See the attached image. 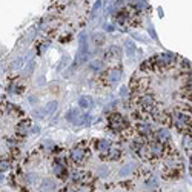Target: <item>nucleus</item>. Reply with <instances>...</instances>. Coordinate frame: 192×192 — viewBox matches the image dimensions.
Here are the masks:
<instances>
[{"mask_svg":"<svg viewBox=\"0 0 192 192\" xmlns=\"http://www.w3.org/2000/svg\"><path fill=\"white\" fill-rule=\"evenodd\" d=\"M86 38H88L86 33H82V34L78 35V53H77V58H75V62L78 65L85 63L88 60V55H89V48H88Z\"/></svg>","mask_w":192,"mask_h":192,"instance_id":"obj_1","label":"nucleus"},{"mask_svg":"<svg viewBox=\"0 0 192 192\" xmlns=\"http://www.w3.org/2000/svg\"><path fill=\"white\" fill-rule=\"evenodd\" d=\"M175 58L177 57L172 53H164L161 55H158V57H155V62L160 66H172L175 63Z\"/></svg>","mask_w":192,"mask_h":192,"instance_id":"obj_2","label":"nucleus"},{"mask_svg":"<svg viewBox=\"0 0 192 192\" xmlns=\"http://www.w3.org/2000/svg\"><path fill=\"white\" fill-rule=\"evenodd\" d=\"M188 122H189V115H188V114H184V112H177V114L174 115V123H175V126H177L178 129L186 128Z\"/></svg>","mask_w":192,"mask_h":192,"instance_id":"obj_3","label":"nucleus"},{"mask_svg":"<svg viewBox=\"0 0 192 192\" xmlns=\"http://www.w3.org/2000/svg\"><path fill=\"white\" fill-rule=\"evenodd\" d=\"M85 157V151L80 148V146H75L72 151H71V158L75 161V163H80L82 160Z\"/></svg>","mask_w":192,"mask_h":192,"instance_id":"obj_4","label":"nucleus"},{"mask_svg":"<svg viewBox=\"0 0 192 192\" xmlns=\"http://www.w3.org/2000/svg\"><path fill=\"white\" fill-rule=\"evenodd\" d=\"M38 188H40V191L42 192H51V191H54L55 184H54V181L51 180V178H43Z\"/></svg>","mask_w":192,"mask_h":192,"instance_id":"obj_5","label":"nucleus"},{"mask_svg":"<svg viewBox=\"0 0 192 192\" xmlns=\"http://www.w3.org/2000/svg\"><path fill=\"white\" fill-rule=\"evenodd\" d=\"M106 80L109 82V83H117L119 80H120V71L117 69H109L106 72Z\"/></svg>","mask_w":192,"mask_h":192,"instance_id":"obj_6","label":"nucleus"},{"mask_svg":"<svg viewBox=\"0 0 192 192\" xmlns=\"http://www.w3.org/2000/svg\"><path fill=\"white\" fill-rule=\"evenodd\" d=\"M124 126H126V123H124V120H123L120 115H114L111 119V128L112 129H122Z\"/></svg>","mask_w":192,"mask_h":192,"instance_id":"obj_7","label":"nucleus"},{"mask_svg":"<svg viewBox=\"0 0 192 192\" xmlns=\"http://www.w3.org/2000/svg\"><path fill=\"white\" fill-rule=\"evenodd\" d=\"M97 149L100 154H106L108 151H111V143L108 140H99L97 141Z\"/></svg>","mask_w":192,"mask_h":192,"instance_id":"obj_8","label":"nucleus"},{"mask_svg":"<svg viewBox=\"0 0 192 192\" xmlns=\"http://www.w3.org/2000/svg\"><path fill=\"white\" fill-rule=\"evenodd\" d=\"M141 106L146 109V111H151L152 109V106H154V97H151V95H144L143 99H141Z\"/></svg>","mask_w":192,"mask_h":192,"instance_id":"obj_9","label":"nucleus"},{"mask_svg":"<svg viewBox=\"0 0 192 192\" xmlns=\"http://www.w3.org/2000/svg\"><path fill=\"white\" fill-rule=\"evenodd\" d=\"M124 49H126V54H128V57H129V58H132V57H134V54L137 53L135 45H134L131 40H128V42L124 43Z\"/></svg>","mask_w":192,"mask_h":192,"instance_id":"obj_10","label":"nucleus"},{"mask_svg":"<svg viewBox=\"0 0 192 192\" xmlns=\"http://www.w3.org/2000/svg\"><path fill=\"white\" fill-rule=\"evenodd\" d=\"M155 137H157V140L158 141H166V140L171 137V134H169V131L168 129H158L157 132H155Z\"/></svg>","mask_w":192,"mask_h":192,"instance_id":"obj_11","label":"nucleus"},{"mask_svg":"<svg viewBox=\"0 0 192 192\" xmlns=\"http://www.w3.org/2000/svg\"><path fill=\"white\" fill-rule=\"evenodd\" d=\"M134 169H135V164H134V163L124 164V166H123L122 169L119 171V175H120V177H126V175H129V174H131V172H132Z\"/></svg>","mask_w":192,"mask_h":192,"instance_id":"obj_12","label":"nucleus"},{"mask_svg":"<svg viewBox=\"0 0 192 192\" xmlns=\"http://www.w3.org/2000/svg\"><path fill=\"white\" fill-rule=\"evenodd\" d=\"M149 151L152 155H161L163 154V144L161 143H152L149 146Z\"/></svg>","mask_w":192,"mask_h":192,"instance_id":"obj_13","label":"nucleus"},{"mask_svg":"<svg viewBox=\"0 0 192 192\" xmlns=\"http://www.w3.org/2000/svg\"><path fill=\"white\" fill-rule=\"evenodd\" d=\"M57 106H58V103H57L55 100L48 102V103H46V106H45V114H54V112L57 111Z\"/></svg>","mask_w":192,"mask_h":192,"instance_id":"obj_14","label":"nucleus"},{"mask_svg":"<svg viewBox=\"0 0 192 192\" xmlns=\"http://www.w3.org/2000/svg\"><path fill=\"white\" fill-rule=\"evenodd\" d=\"M31 129V123L28 122V120H25V122H22L20 124L17 126V132L18 134H26L28 131Z\"/></svg>","mask_w":192,"mask_h":192,"instance_id":"obj_15","label":"nucleus"},{"mask_svg":"<svg viewBox=\"0 0 192 192\" xmlns=\"http://www.w3.org/2000/svg\"><path fill=\"white\" fill-rule=\"evenodd\" d=\"M66 119L69 120V122L72 123H80V120H78V115H77V112H75V109H71L69 112H68V115H66Z\"/></svg>","mask_w":192,"mask_h":192,"instance_id":"obj_16","label":"nucleus"},{"mask_svg":"<svg viewBox=\"0 0 192 192\" xmlns=\"http://www.w3.org/2000/svg\"><path fill=\"white\" fill-rule=\"evenodd\" d=\"M26 181H28L29 184H38V186H40V183H42V181H38V177H37L35 174L26 175Z\"/></svg>","mask_w":192,"mask_h":192,"instance_id":"obj_17","label":"nucleus"},{"mask_svg":"<svg viewBox=\"0 0 192 192\" xmlns=\"http://www.w3.org/2000/svg\"><path fill=\"white\" fill-rule=\"evenodd\" d=\"M23 63H25V58H23V57H18L17 60H14V62L11 63V69H20V68L23 66Z\"/></svg>","mask_w":192,"mask_h":192,"instance_id":"obj_18","label":"nucleus"},{"mask_svg":"<svg viewBox=\"0 0 192 192\" xmlns=\"http://www.w3.org/2000/svg\"><path fill=\"white\" fill-rule=\"evenodd\" d=\"M78 105H80V108H89L91 106V99L89 97H80Z\"/></svg>","mask_w":192,"mask_h":192,"instance_id":"obj_19","label":"nucleus"},{"mask_svg":"<svg viewBox=\"0 0 192 192\" xmlns=\"http://www.w3.org/2000/svg\"><path fill=\"white\" fill-rule=\"evenodd\" d=\"M108 174H109V168L108 166H99L97 168V175L99 177H106Z\"/></svg>","mask_w":192,"mask_h":192,"instance_id":"obj_20","label":"nucleus"},{"mask_svg":"<svg viewBox=\"0 0 192 192\" xmlns=\"http://www.w3.org/2000/svg\"><path fill=\"white\" fill-rule=\"evenodd\" d=\"M137 126H139V131L143 132V134H149V132H151V126H148V124H144V123H140Z\"/></svg>","mask_w":192,"mask_h":192,"instance_id":"obj_21","label":"nucleus"},{"mask_svg":"<svg viewBox=\"0 0 192 192\" xmlns=\"http://www.w3.org/2000/svg\"><path fill=\"white\" fill-rule=\"evenodd\" d=\"M54 172H55L57 175H60V177H63V174H65V171H63V164H58V163H57V164L54 166Z\"/></svg>","mask_w":192,"mask_h":192,"instance_id":"obj_22","label":"nucleus"},{"mask_svg":"<svg viewBox=\"0 0 192 192\" xmlns=\"http://www.w3.org/2000/svg\"><path fill=\"white\" fill-rule=\"evenodd\" d=\"M146 186H148V189H155L157 188V180L155 178H149L146 181Z\"/></svg>","mask_w":192,"mask_h":192,"instance_id":"obj_23","label":"nucleus"},{"mask_svg":"<svg viewBox=\"0 0 192 192\" xmlns=\"http://www.w3.org/2000/svg\"><path fill=\"white\" fill-rule=\"evenodd\" d=\"M102 66H103V63H102L100 60H94V62L91 63V68H92V69H102Z\"/></svg>","mask_w":192,"mask_h":192,"instance_id":"obj_24","label":"nucleus"},{"mask_svg":"<svg viewBox=\"0 0 192 192\" xmlns=\"http://www.w3.org/2000/svg\"><path fill=\"white\" fill-rule=\"evenodd\" d=\"M103 40H105V37L102 34H94V42H95V45H102Z\"/></svg>","mask_w":192,"mask_h":192,"instance_id":"obj_25","label":"nucleus"},{"mask_svg":"<svg viewBox=\"0 0 192 192\" xmlns=\"http://www.w3.org/2000/svg\"><path fill=\"white\" fill-rule=\"evenodd\" d=\"M183 146H184V148H191L192 146V137H184V139H183Z\"/></svg>","mask_w":192,"mask_h":192,"instance_id":"obj_26","label":"nucleus"},{"mask_svg":"<svg viewBox=\"0 0 192 192\" xmlns=\"http://www.w3.org/2000/svg\"><path fill=\"white\" fill-rule=\"evenodd\" d=\"M119 154H120V149H119V148H111V157L109 158L119 157Z\"/></svg>","mask_w":192,"mask_h":192,"instance_id":"obj_27","label":"nucleus"},{"mask_svg":"<svg viewBox=\"0 0 192 192\" xmlns=\"http://www.w3.org/2000/svg\"><path fill=\"white\" fill-rule=\"evenodd\" d=\"M34 68H35V62H34V60H31V62L28 63V68H26V72H28V74H33Z\"/></svg>","mask_w":192,"mask_h":192,"instance_id":"obj_28","label":"nucleus"},{"mask_svg":"<svg viewBox=\"0 0 192 192\" xmlns=\"http://www.w3.org/2000/svg\"><path fill=\"white\" fill-rule=\"evenodd\" d=\"M134 6H135L137 9H143V8L146 6V2H134Z\"/></svg>","mask_w":192,"mask_h":192,"instance_id":"obj_29","label":"nucleus"},{"mask_svg":"<svg viewBox=\"0 0 192 192\" xmlns=\"http://www.w3.org/2000/svg\"><path fill=\"white\" fill-rule=\"evenodd\" d=\"M8 166H9V164H8V161H3V160H2V163H0V169H2V174H3V171H6V169H8Z\"/></svg>","mask_w":192,"mask_h":192,"instance_id":"obj_30","label":"nucleus"},{"mask_svg":"<svg viewBox=\"0 0 192 192\" xmlns=\"http://www.w3.org/2000/svg\"><path fill=\"white\" fill-rule=\"evenodd\" d=\"M43 112H45V109H40V111H38V109H35L33 114H34V117H43Z\"/></svg>","mask_w":192,"mask_h":192,"instance_id":"obj_31","label":"nucleus"},{"mask_svg":"<svg viewBox=\"0 0 192 192\" xmlns=\"http://www.w3.org/2000/svg\"><path fill=\"white\" fill-rule=\"evenodd\" d=\"M102 6H103V2H95V5H94V8H92V11L95 13V11H97V9H100Z\"/></svg>","mask_w":192,"mask_h":192,"instance_id":"obj_32","label":"nucleus"},{"mask_svg":"<svg viewBox=\"0 0 192 192\" xmlns=\"http://www.w3.org/2000/svg\"><path fill=\"white\" fill-rule=\"evenodd\" d=\"M126 94H128V88H126V86H123L122 89H120V97H124Z\"/></svg>","mask_w":192,"mask_h":192,"instance_id":"obj_33","label":"nucleus"},{"mask_svg":"<svg viewBox=\"0 0 192 192\" xmlns=\"http://www.w3.org/2000/svg\"><path fill=\"white\" fill-rule=\"evenodd\" d=\"M149 34H152V37H154V38H157V35H155V31H154V28H152V26L149 28Z\"/></svg>","mask_w":192,"mask_h":192,"instance_id":"obj_34","label":"nucleus"},{"mask_svg":"<svg viewBox=\"0 0 192 192\" xmlns=\"http://www.w3.org/2000/svg\"><path fill=\"white\" fill-rule=\"evenodd\" d=\"M37 83H38V85H43V83H45V78H43V77H38V78H37Z\"/></svg>","mask_w":192,"mask_h":192,"instance_id":"obj_35","label":"nucleus"},{"mask_svg":"<svg viewBox=\"0 0 192 192\" xmlns=\"http://www.w3.org/2000/svg\"><path fill=\"white\" fill-rule=\"evenodd\" d=\"M29 100H31V103L34 105V103H35V100H37V99H35V97H29Z\"/></svg>","mask_w":192,"mask_h":192,"instance_id":"obj_36","label":"nucleus"},{"mask_svg":"<svg viewBox=\"0 0 192 192\" xmlns=\"http://www.w3.org/2000/svg\"><path fill=\"white\" fill-rule=\"evenodd\" d=\"M188 88H189V91L192 92V83H189V85H188Z\"/></svg>","mask_w":192,"mask_h":192,"instance_id":"obj_37","label":"nucleus"},{"mask_svg":"<svg viewBox=\"0 0 192 192\" xmlns=\"http://www.w3.org/2000/svg\"><path fill=\"white\" fill-rule=\"evenodd\" d=\"M191 132H192V128H191Z\"/></svg>","mask_w":192,"mask_h":192,"instance_id":"obj_38","label":"nucleus"}]
</instances>
